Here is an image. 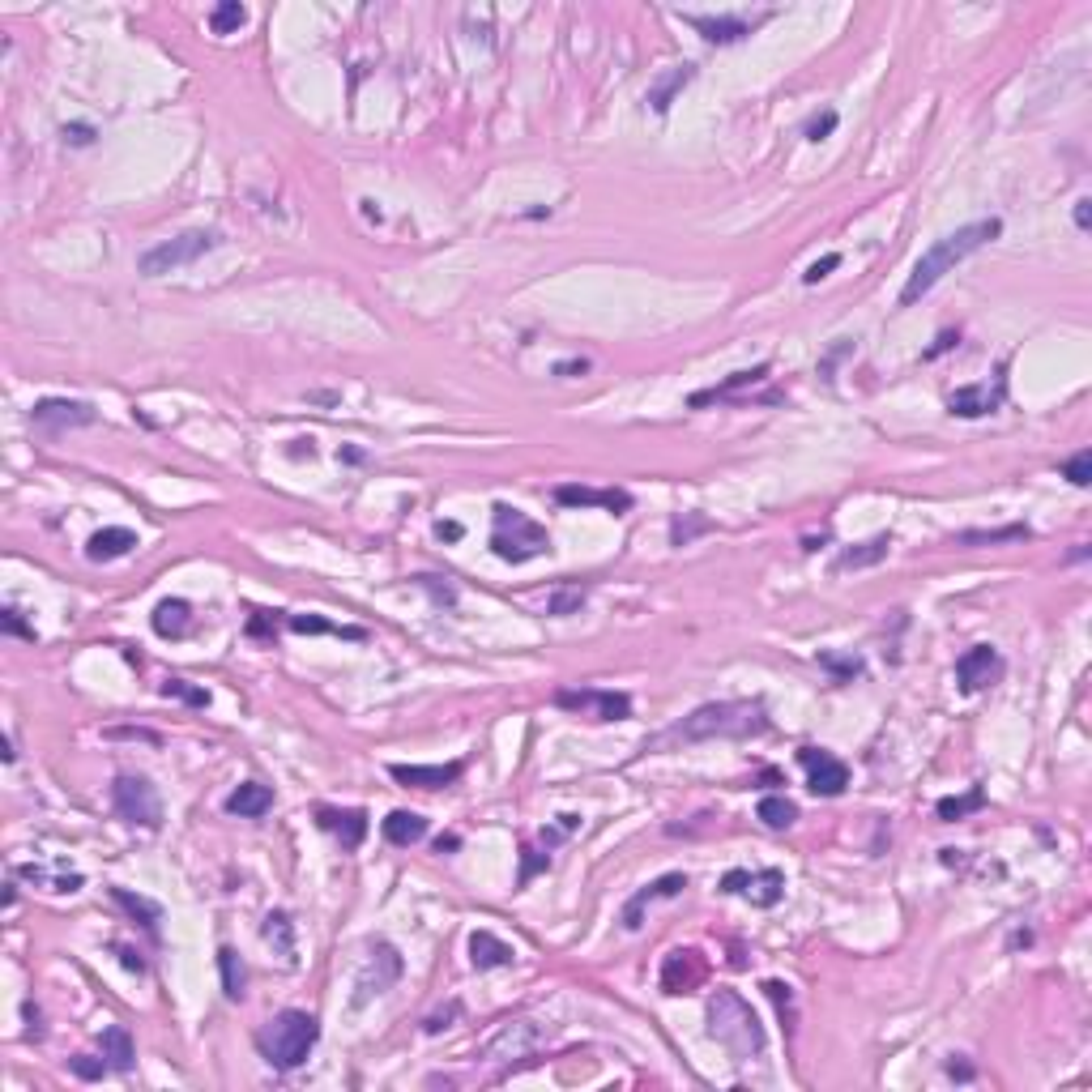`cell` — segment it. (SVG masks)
Wrapping results in <instances>:
<instances>
[{"mask_svg": "<svg viewBox=\"0 0 1092 1092\" xmlns=\"http://www.w3.org/2000/svg\"><path fill=\"white\" fill-rule=\"evenodd\" d=\"M269 807H273V790H269V785H261V781H244L227 798V811L239 815V819H261Z\"/></svg>", "mask_w": 1092, "mask_h": 1092, "instance_id": "484cf974", "label": "cell"}, {"mask_svg": "<svg viewBox=\"0 0 1092 1092\" xmlns=\"http://www.w3.org/2000/svg\"><path fill=\"white\" fill-rule=\"evenodd\" d=\"M756 815L764 819L768 828H790L794 819H798V807L785 794H768V798H760V807H756Z\"/></svg>", "mask_w": 1092, "mask_h": 1092, "instance_id": "8d00e7d4", "label": "cell"}, {"mask_svg": "<svg viewBox=\"0 0 1092 1092\" xmlns=\"http://www.w3.org/2000/svg\"><path fill=\"white\" fill-rule=\"evenodd\" d=\"M453 1020H461V1003H448L444 1011H436V1016H427L423 1033H444V1029H453Z\"/></svg>", "mask_w": 1092, "mask_h": 1092, "instance_id": "7dc6e473", "label": "cell"}, {"mask_svg": "<svg viewBox=\"0 0 1092 1092\" xmlns=\"http://www.w3.org/2000/svg\"><path fill=\"white\" fill-rule=\"evenodd\" d=\"M713 529V517H704V512H679V517L670 521V546H692L700 534H709Z\"/></svg>", "mask_w": 1092, "mask_h": 1092, "instance_id": "d590c367", "label": "cell"}, {"mask_svg": "<svg viewBox=\"0 0 1092 1092\" xmlns=\"http://www.w3.org/2000/svg\"><path fill=\"white\" fill-rule=\"evenodd\" d=\"M542 866H546V858H538L534 849H521V883L534 879V875L542 871Z\"/></svg>", "mask_w": 1092, "mask_h": 1092, "instance_id": "816d5d0a", "label": "cell"}, {"mask_svg": "<svg viewBox=\"0 0 1092 1092\" xmlns=\"http://www.w3.org/2000/svg\"><path fill=\"white\" fill-rule=\"evenodd\" d=\"M555 500L564 508H606V512H628L632 508V495L619 491V487H555Z\"/></svg>", "mask_w": 1092, "mask_h": 1092, "instance_id": "d6986e66", "label": "cell"}, {"mask_svg": "<svg viewBox=\"0 0 1092 1092\" xmlns=\"http://www.w3.org/2000/svg\"><path fill=\"white\" fill-rule=\"evenodd\" d=\"M111 901H116L120 909H128L133 918L150 930V935H158V922H163V909H158L154 901H146V896H133L128 888H111Z\"/></svg>", "mask_w": 1092, "mask_h": 1092, "instance_id": "1f68e13d", "label": "cell"}, {"mask_svg": "<svg viewBox=\"0 0 1092 1092\" xmlns=\"http://www.w3.org/2000/svg\"><path fill=\"white\" fill-rule=\"evenodd\" d=\"M982 807H986V790H982V785H973V790L960 794V798H939L935 815L943 819V824H956V819H965V815L982 811Z\"/></svg>", "mask_w": 1092, "mask_h": 1092, "instance_id": "e575fe53", "label": "cell"}, {"mask_svg": "<svg viewBox=\"0 0 1092 1092\" xmlns=\"http://www.w3.org/2000/svg\"><path fill=\"white\" fill-rule=\"evenodd\" d=\"M457 845H461L457 837H440V841H436V854H444V849H457Z\"/></svg>", "mask_w": 1092, "mask_h": 1092, "instance_id": "94428289", "label": "cell"}, {"mask_svg": "<svg viewBox=\"0 0 1092 1092\" xmlns=\"http://www.w3.org/2000/svg\"><path fill=\"white\" fill-rule=\"evenodd\" d=\"M380 832H384V841H389V845L406 849V845H414V841L427 837V819L414 815V811H393V815L380 824Z\"/></svg>", "mask_w": 1092, "mask_h": 1092, "instance_id": "f1b7e54d", "label": "cell"}, {"mask_svg": "<svg viewBox=\"0 0 1092 1092\" xmlns=\"http://www.w3.org/2000/svg\"><path fill=\"white\" fill-rule=\"evenodd\" d=\"M679 18L692 26V30H700V35L709 39V43L730 47V43H743L756 26H764L768 18H773V9L756 13V18H747V13H717V18H704V13H683V9H679Z\"/></svg>", "mask_w": 1092, "mask_h": 1092, "instance_id": "9c48e42d", "label": "cell"}, {"mask_svg": "<svg viewBox=\"0 0 1092 1092\" xmlns=\"http://www.w3.org/2000/svg\"><path fill=\"white\" fill-rule=\"evenodd\" d=\"M1003 401H1007V380H1003V372H999L994 380L965 384V389H956L952 397H947V410L960 414V419H982V414L1003 410Z\"/></svg>", "mask_w": 1092, "mask_h": 1092, "instance_id": "5bb4252c", "label": "cell"}, {"mask_svg": "<svg viewBox=\"0 0 1092 1092\" xmlns=\"http://www.w3.org/2000/svg\"><path fill=\"white\" fill-rule=\"evenodd\" d=\"M495 525H491V551L508 559V564H525V559H538L551 551V534L546 525H538L534 517H525L521 508L512 504H495Z\"/></svg>", "mask_w": 1092, "mask_h": 1092, "instance_id": "5b68a950", "label": "cell"}, {"mask_svg": "<svg viewBox=\"0 0 1092 1092\" xmlns=\"http://www.w3.org/2000/svg\"><path fill=\"white\" fill-rule=\"evenodd\" d=\"M218 969H222V994H227L231 1003H239L248 994V969L235 947H218Z\"/></svg>", "mask_w": 1092, "mask_h": 1092, "instance_id": "f546056e", "label": "cell"}, {"mask_svg": "<svg viewBox=\"0 0 1092 1092\" xmlns=\"http://www.w3.org/2000/svg\"><path fill=\"white\" fill-rule=\"evenodd\" d=\"M764 994L777 1003L781 1020H785V1024H794V994H790V986H785V982H764Z\"/></svg>", "mask_w": 1092, "mask_h": 1092, "instance_id": "bcb514c9", "label": "cell"}, {"mask_svg": "<svg viewBox=\"0 0 1092 1092\" xmlns=\"http://www.w3.org/2000/svg\"><path fill=\"white\" fill-rule=\"evenodd\" d=\"M1033 529L1029 525H1007V529H965V534H956L952 542L956 546H994V542H1024Z\"/></svg>", "mask_w": 1092, "mask_h": 1092, "instance_id": "d6a6232c", "label": "cell"}, {"mask_svg": "<svg viewBox=\"0 0 1092 1092\" xmlns=\"http://www.w3.org/2000/svg\"><path fill=\"white\" fill-rule=\"evenodd\" d=\"M465 534V529L457 525V521H436V538H444V542H457Z\"/></svg>", "mask_w": 1092, "mask_h": 1092, "instance_id": "6f0895ef", "label": "cell"}, {"mask_svg": "<svg viewBox=\"0 0 1092 1092\" xmlns=\"http://www.w3.org/2000/svg\"><path fill=\"white\" fill-rule=\"evenodd\" d=\"M837 265H841V256H837V252H828V256H824V261H815V265H811L807 273H802V282H807V286H815L819 278H828V273H832V269H837Z\"/></svg>", "mask_w": 1092, "mask_h": 1092, "instance_id": "f907efd6", "label": "cell"}, {"mask_svg": "<svg viewBox=\"0 0 1092 1092\" xmlns=\"http://www.w3.org/2000/svg\"><path fill=\"white\" fill-rule=\"evenodd\" d=\"M1063 478H1067L1071 487H1088L1092 483V453H1088V448H1080V453L1063 465Z\"/></svg>", "mask_w": 1092, "mask_h": 1092, "instance_id": "7bdbcfd3", "label": "cell"}, {"mask_svg": "<svg viewBox=\"0 0 1092 1092\" xmlns=\"http://www.w3.org/2000/svg\"><path fill=\"white\" fill-rule=\"evenodd\" d=\"M137 546V534L133 529H124V525H107L99 529L90 542H86V559H94V564H111V559H124L128 551Z\"/></svg>", "mask_w": 1092, "mask_h": 1092, "instance_id": "603a6c76", "label": "cell"}, {"mask_svg": "<svg viewBox=\"0 0 1092 1092\" xmlns=\"http://www.w3.org/2000/svg\"><path fill=\"white\" fill-rule=\"evenodd\" d=\"M768 730V709L760 700H717L700 704L657 743H709V738H756ZM653 743V747H657Z\"/></svg>", "mask_w": 1092, "mask_h": 1092, "instance_id": "7a4b0ae2", "label": "cell"}, {"mask_svg": "<svg viewBox=\"0 0 1092 1092\" xmlns=\"http://www.w3.org/2000/svg\"><path fill=\"white\" fill-rule=\"evenodd\" d=\"M832 128H837V111L828 107V111H819V116H811V120H807V141H824V137L832 133Z\"/></svg>", "mask_w": 1092, "mask_h": 1092, "instance_id": "c3c4849f", "label": "cell"}, {"mask_svg": "<svg viewBox=\"0 0 1092 1092\" xmlns=\"http://www.w3.org/2000/svg\"><path fill=\"white\" fill-rule=\"evenodd\" d=\"M470 960H474V969H504L517 960V952L504 943V939H495L491 930H474L470 935Z\"/></svg>", "mask_w": 1092, "mask_h": 1092, "instance_id": "cb8c5ba5", "label": "cell"}, {"mask_svg": "<svg viewBox=\"0 0 1092 1092\" xmlns=\"http://www.w3.org/2000/svg\"><path fill=\"white\" fill-rule=\"evenodd\" d=\"M414 585L427 589V593H431V602H436V606H457V589L448 585L444 576H427V572H423V576H414Z\"/></svg>", "mask_w": 1092, "mask_h": 1092, "instance_id": "60d3db41", "label": "cell"}, {"mask_svg": "<svg viewBox=\"0 0 1092 1092\" xmlns=\"http://www.w3.org/2000/svg\"><path fill=\"white\" fill-rule=\"evenodd\" d=\"M316 1041H320V1020L316 1016H308V1011H278L273 1020L261 1024V1033H256V1050H261V1058L269 1067L295 1071V1067L308 1063Z\"/></svg>", "mask_w": 1092, "mask_h": 1092, "instance_id": "277c9868", "label": "cell"}, {"mask_svg": "<svg viewBox=\"0 0 1092 1092\" xmlns=\"http://www.w3.org/2000/svg\"><path fill=\"white\" fill-rule=\"evenodd\" d=\"M265 939H269V943L278 939L282 956H295V943H291V922H286V913H269V918H265Z\"/></svg>", "mask_w": 1092, "mask_h": 1092, "instance_id": "b9f144b4", "label": "cell"}, {"mask_svg": "<svg viewBox=\"0 0 1092 1092\" xmlns=\"http://www.w3.org/2000/svg\"><path fill=\"white\" fill-rule=\"evenodd\" d=\"M542 1024H534V1020H508V1024H500V1029H495L483 1046H478V1058H483V1063H512V1058H529L534 1054L538 1046H542Z\"/></svg>", "mask_w": 1092, "mask_h": 1092, "instance_id": "ba28073f", "label": "cell"}, {"mask_svg": "<svg viewBox=\"0 0 1092 1092\" xmlns=\"http://www.w3.org/2000/svg\"><path fill=\"white\" fill-rule=\"evenodd\" d=\"M585 606V589H559L551 602H546V610L551 615H576V610Z\"/></svg>", "mask_w": 1092, "mask_h": 1092, "instance_id": "f6af8a7d", "label": "cell"}, {"mask_svg": "<svg viewBox=\"0 0 1092 1092\" xmlns=\"http://www.w3.org/2000/svg\"><path fill=\"white\" fill-rule=\"evenodd\" d=\"M389 773H393V781L410 785V790H448V785L461 781L465 764L461 760H453V764H393Z\"/></svg>", "mask_w": 1092, "mask_h": 1092, "instance_id": "ac0fdd59", "label": "cell"}, {"mask_svg": "<svg viewBox=\"0 0 1092 1092\" xmlns=\"http://www.w3.org/2000/svg\"><path fill=\"white\" fill-rule=\"evenodd\" d=\"M1003 657L999 649H990V645H973L969 653H960V662H956V683H960V692H986V687H994L1003 679Z\"/></svg>", "mask_w": 1092, "mask_h": 1092, "instance_id": "8fae6325", "label": "cell"}, {"mask_svg": "<svg viewBox=\"0 0 1092 1092\" xmlns=\"http://www.w3.org/2000/svg\"><path fill=\"white\" fill-rule=\"evenodd\" d=\"M218 231L210 227H197V231H184V235H175L167 239V244H154L137 256V269L146 273V278H163V273H175V269H184L192 261H201L205 252H214L218 248Z\"/></svg>", "mask_w": 1092, "mask_h": 1092, "instance_id": "8992f818", "label": "cell"}, {"mask_svg": "<svg viewBox=\"0 0 1092 1092\" xmlns=\"http://www.w3.org/2000/svg\"><path fill=\"white\" fill-rule=\"evenodd\" d=\"M683 888H687V875H683V871H670V875H662V879L645 883V888H640V892L632 896V901L623 905V926L636 930V926H640V918H645V909H649L653 901H670V896H679Z\"/></svg>", "mask_w": 1092, "mask_h": 1092, "instance_id": "ffe728a7", "label": "cell"}, {"mask_svg": "<svg viewBox=\"0 0 1092 1092\" xmlns=\"http://www.w3.org/2000/svg\"><path fill=\"white\" fill-rule=\"evenodd\" d=\"M721 892H738V896H747L756 909H773L781 896H785V875L781 871H730L726 879H721Z\"/></svg>", "mask_w": 1092, "mask_h": 1092, "instance_id": "9a60e30c", "label": "cell"}, {"mask_svg": "<svg viewBox=\"0 0 1092 1092\" xmlns=\"http://www.w3.org/2000/svg\"><path fill=\"white\" fill-rule=\"evenodd\" d=\"M248 22V9L239 5V0H222V5L210 13V30L214 35H231V30H239Z\"/></svg>", "mask_w": 1092, "mask_h": 1092, "instance_id": "74e56055", "label": "cell"}, {"mask_svg": "<svg viewBox=\"0 0 1092 1092\" xmlns=\"http://www.w3.org/2000/svg\"><path fill=\"white\" fill-rule=\"evenodd\" d=\"M69 1071L77 1075V1080H103V1075H107L111 1067H107V1058H90V1054H73V1058H69Z\"/></svg>", "mask_w": 1092, "mask_h": 1092, "instance_id": "ee69618b", "label": "cell"}, {"mask_svg": "<svg viewBox=\"0 0 1092 1092\" xmlns=\"http://www.w3.org/2000/svg\"><path fill=\"white\" fill-rule=\"evenodd\" d=\"M30 423H35V427H52V431H64V427H90V423H99V410H94L90 401L43 397V401H35V410H30Z\"/></svg>", "mask_w": 1092, "mask_h": 1092, "instance_id": "2e32d148", "label": "cell"}, {"mask_svg": "<svg viewBox=\"0 0 1092 1092\" xmlns=\"http://www.w3.org/2000/svg\"><path fill=\"white\" fill-rule=\"evenodd\" d=\"M709 1037L726 1050L734 1063H751L764 1054V1029L751 1003L734 990H717L709 999Z\"/></svg>", "mask_w": 1092, "mask_h": 1092, "instance_id": "3957f363", "label": "cell"}, {"mask_svg": "<svg viewBox=\"0 0 1092 1092\" xmlns=\"http://www.w3.org/2000/svg\"><path fill=\"white\" fill-rule=\"evenodd\" d=\"M692 77H696V64H674V69H666L662 77H653V82H649V94H645V103H649L653 116H666L670 103L679 99L683 86L692 82Z\"/></svg>", "mask_w": 1092, "mask_h": 1092, "instance_id": "44dd1931", "label": "cell"}, {"mask_svg": "<svg viewBox=\"0 0 1092 1092\" xmlns=\"http://www.w3.org/2000/svg\"><path fill=\"white\" fill-rule=\"evenodd\" d=\"M401 977V956L393 952L389 943H372V960H367V969L359 977V994H355V1007H363L372 994H384L393 982Z\"/></svg>", "mask_w": 1092, "mask_h": 1092, "instance_id": "e0dca14e", "label": "cell"}, {"mask_svg": "<svg viewBox=\"0 0 1092 1092\" xmlns=\"http://www.w3.org/2000/svg\"><path fill=\"white\" fill-rule=\"evenodd\" d=\"M1075 227H1080V231H1088V227H1092V201H1088V197L1075 201Z\"/></svg>", "mask_w": 1092, "mask_h": 1092, "instance_id": "db71d44e", "label": "cell"}, {"mask_svg": "<svg viewBox=\"0 0 1092 1092\" xmlns=\"http://www.w3.org/2000/svg\"><path fill=\"white\" fill-rule=\"evenodd\" d=\"M999 235H1003V222L999 218H977V222H969V227H960L952 235L935 239V244L918 256V265H913V273H909V282H905V291H901V308H913V303H918L930 286L943 278V273H952L960 261H965V256H973L977 248H986L990 239H999Z\"/></svg>", "mask_w": 1092, "mask_h": 1092, "instance_id": "6da1fadb", "label": "cell"}, {"mask_svg": "<svg viewBox=\"0 0 1092 1092\" xmlns=\"http://www.w3.org/2000/svg\"><path fill=\"white\" fill-rule=\"evenodd\" d=\"M107 738H146V743H158L154 730H107Z\"/></svg>", "mask_w": 1092, "mask_h": 1092, "instance_id": "680465c9", "label": "cell"}, {"mask_svg": "<svg viewBox=\"0 0 1092 1092\" xmlns=\"http://www.w3.org/2000/svg\"><path fill=\"white\" fill-rule=\"evenodd\" d=\"M163 696L171 700H184V704H197V709H205V704H210V692H205V687H192V683H184V679H167L163 683Z\"/></svg>", "mask_w": 1092, "mask_h": 1092, "instance_id": "ab89813d", "label": "cell"}, {"mask_svg": "<svg viewBox=\"0 0 1092 1092\" xmlns=\"http://www.w3.org/2000/svg\"><path fill=\"white\" fill-rule=\"evenodd\" d=\"M116 952H120V960H124V969H133V973H146V960H141V956L133 952V947H116Z\"/></svg>", "mask_w": 1092, "mask_h": 1092, "instance_id": "9f6ffc18", "label": "cell"}, {"mask_svg": "<svg viewBox=\"0 0 1092 1092\" xmlns=\"http://www.w3.org/2000/svg\"><path fill=\"white\" fill-rule=\"evenodd\" d=\"M0 628H5L9 636H26V640H35V628H30V623H22V615L18 610H5V615H0Z\"/></svg>", "mask_w": 1092, "mask_h": 1092, "instance_id": "681fc988", "label": "cell"}, {"mask_svg": "<svg viewBox=\"0 0 1092 1092\" xmlns=\"http://www.w3.org/2000/svg\"><path fill=\"white\" fill-rule=\"evenodd\" d=\"M286 628L299 632V636H346V640H363L367 636L363 628H333V623L320 619V615H291V619H286Z\"/></svg>", "mask_w": 1092, "mask_h": 1092, "instance_id": "836d02e7", "label": "cell"}, {"mask_svg": "<svg viewBox=\"0 0 1092 1092\" xmlns=\"http://www.w3.org/2000/svg\"><path fill=\"white\" fill-rule=\"evenodd\" d=\"M103 1058H107V1067L111 1071H133V1037H128V1029H120V1024H111V1029H103Z\"/></svg>", "mask_w": 1092, "mask_h": 1092, "instance_id": "4dcf8cb0", "label": "cell"}, {"mask_svg": "<svg viewBox=\"0 0 1092 1092\" xmlns=\"http://www.w3.org/2000/svg\"><path fill=\"white\" fill-rule=\"evenodd\" d=\"M760 380H768V363H760V367H747V372H734L730 380L713 384V389H700V393H692V406L700 410V406H709V401H726V397H734L738 389H751V384H760Z\"/></svg>", "mask_w": 1092, "mask_h": 1092, "instance_id": "83f0119b", "label": "cell"}, {"mask_svg": "<svg viewBox=\"0 0 1092 1092\" xmlns=\"http://www.w3.org/2000/svg\"><path fill=\"white\" fill-rule=\"evenodd\" d=\"M320 819V828H329L337 841H342V849H359L363 837H367V815L359 807H350V811H333V807H320L316 811Z\"/></svg>", "mask_w": 1092, "mask_h": 1092, "instance_id": "7402d4cb", "label": "cell"}, {"mask_svg": "<svg viewBox=\"0 0 1092 1092\" xmlns=\"http://www.w3.org/2000/svg\"><path fill=\"white\" fill-rule=\"evenodd\" d=\"M798 760H802V768H807L811 794H819V798H837V794H845L849 768H845L837 756H832V751H824V747H802Z\"/></svg>", "mask_w": 1092, "mask_h": 1092, "instance_id": "4fadbf2b", "label": "cell"}, {"mask_svg": "<svg viewBox=\"0 0 1092 1092\" xmlns=\"http://www.w3.org/2000/svg\"><path fill=\"white\" fill-rule=\"evenodd\" d=\"M888 551H892V534H875V538H866V542H858V546H849V551H841L837 555V572H849V568H875V564H883V559H888Z\"/></svg>", "mask_w": 1092, "mask_h": 1092, "instance_id": "d4e9b609", "label": "cell"}, {"mask_svg": "<svg viewBox=\"0 0 1092 1092\" xmlns=\"http://www.w3.org/2000/svg\"><path fill=\"white\" fill-rule=\"evenodd\" d=\"M585 372H589V359H568L555 367V376H585Z\"/></svg>", "mask_w": 1092, "mask_h": 1092, "instance_id": "11a10c76", "label": "cell"}, {"mask_svg": "<svg viewBox=\"0 0 1092 1092\" xmlns=\"http://www.w3.org/2000/svg\"><path fill=\"white\" fill-rule=\"evenodd\" d=\"M64 141H73V146H90L94 128L90 124H64Z\"/></svg>", "mask_w": 1092, "mask_h": 1092, "instance_id": "f5cc1de1", "label": "cell"}, {"mask_svg": "<svg viewBox=\"0 0 1092 1092\" xmlns=\"http://www.w3.org/2000/svg\"><path fill=\"white\" fill-rule=\"evenodd\" d=\"M709 977V960L696 947H674V952L662 960V990L666 994H692L704 986Z\"/></svg>", "mask_w": 1092, "mask_h": 1092, "instance_id": "7c38bea8", "label": "cell"}, {"mask_svg": "<svg viewBox=\"0 0 1092 1092\" xmlns=\"http://www.w3.org/2000/svg\"><path fill=\"white\" fill-rule=\"evenodd\" d=\"M555 704L568 713L581 717H598V721H628L632 717V700L623 692H598V687H581V692H555Z\"/></svg>", "mask_w": 1092, "mask_h": 1092, "instance_id": "30bf717a", "label": "cell"}, {"mask_svg": "<svg viewBox=\"0 0 1092 1092\" xmlns=\"http://www.w3.org/2000/svg\"><path fill=\"white\" fill-rule=\"evenodd\" d=\"M111 802H116V815L124 819V824L163 828V798H158V790L146 777H133V773L116 777V785H111Z\"/></svg>", "mask_w": 1092, "mask_h": 1092, "instance_id": "52a82bcc", "label": "cell"}, {"mask_svg": "<svg viewBox=\"0 0 1092 1092\" xmlns=\"http://www.w3.org/2000/svg\"><path fill=\"white\" fill-rule=\"evenodd\" d=\"M819 666H824L837 683H849V679H858V674H862L858 657H841V653H819Z\"/></svg>", "mask_w": 1092, "mask_h": 1092, "instance_id": "f35d334b", "label": "cell"}, {"mask_svg": "<svg viewBox=\"0 0 1092 1092\" xmlns=\"http://www.w3.org/2000/svg\"><path fill=\"white\" fill-rule=\"evenodd\" d=\"M956 342H960V337H956V333H943V337H939V342H935V346H930V350H926V359H935V355H943V350H952Z\"/></svg>", "mask_w": 1092, "mask_h": 1092, "instance_id": "91938a15", "label": "cell"}, {"mask_svg": "<svg viewBox=\"0 0 1092 1092\" xmlns=\"http://www.w3.org/2000/svg\"><path fill=\"white\" fill-rule=\"evenodd\" d=\"M192 628V606L184 598H167L154 606V632L163 640H180Z\"/></svg>", "mask_w": 1092, "mask_h": 1092, "instance_id": "4316f807", "label": "cell"}]
</instances>
